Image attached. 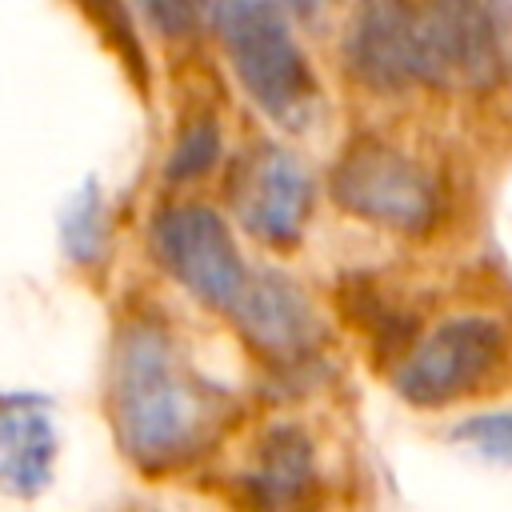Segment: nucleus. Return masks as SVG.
I'll return each mask as SVG.
<instances>
[{
  "label": "nucleus",
  "instance_id": "1",
  "mask_svg": "<svg viewBox=\"0 0 512 512\" xmlns=\"http://www.w3.org/2000/svg\"><path fill=\"white\" fill-rule=\"evenodd\" d=\"M112 428L144 472H172L192 464L224 432L228 392L204 380L156 320H128L112 348L108 372Z\"/></svg>",
  "mask_w": 512,
  "mask_h": 512
},
{
  "label": "nucleus",
  "instance_id": "2",
  "mask_svg": "<svg viewBox=\"0 0 512 512\" xmlns=\"http://www.w3.org/2000/svg\"><path fill=\"white\" fill-rule=\"evenodd\" d=\"M208 24L248 100L280 128L300 132L320 108V84L288 28V12L272 0H208Z\"/></svg>",
  "mask_w": 512,
  "mask_h": 512
},
{
  "label": "nucleus",
  "instance_id": "3",
  "mask_svg": "<svg viewBox=\"0 0 512 512\" xmlns=\"http://www.w3.org/2000/svg\"><path fill=\"white\" fill-rule=\"evenodd\" d=\"M420 88L492 92L512 76V0H412Z\"/></svg>",
  "mask_w": 512,
  "mask_h": 512
},
{
  "label": "nucleus",
  "instance_id": "4",
  "mask_svg": "<svg viewBox=\"0 0 512 512\" xmlns=\"http://www.w3.org/2000/svg\"><path fill=\"white\" fill-rule=\"evenodd\" d=\"M328 196L356 220L392 228V232H424L436 220V180L396 144L384 140H352L328 176Z\"/></svg>",
  "mask_w": 512,
  "mask_h": 512
},
{
  "label": "nucleus",
  "instance_id": "5",
  "mask_svg": "<svg viewBox=\"0 0 512 512\" xmlns=\"http://www.w3.org/2000/svg\"><path fill=\"white\" fill-rule=\"evenodd\" d=\"M148 240H152L160 268L184 292H192L200 304L216 312L236 308L252 268L240 260V248L216 208L192 204V200L164 204L152 216Z\"/></svg>",
  "mask_w": 512,
  "mask_h": 512
},
{
  "label": "nucleus",
  "instance_id": "6",
  "mask_svg": "<svg viewBox=\"0 0 512 512\" xmlns=\"http://www.w3.org/2000/svg\"><path fill=\"white\" fill-rule=\"evenodd\" d=\"M504 352V328L492 316H448L420 336L400 368L396 392L416 408H440L472 392Z\"/></svg>",
  "mask_w": 512,
  "mask_h": 512
},
{
  "label": "nucleus",
  "instance_id": "7",
  "mask_svg": "<svg viewBox=\"0 0 512 512\" xmlns=\"http://www.w3.org/2000/svg\"><path fill=\"white\" fill-rule=\"evenodd\" d=\"M316 188L308 168L300 164L296 152L280 144H260L252 148L232 176V208L256 240L272 248H292L308 224Z\"/></svg>",
  "mask_w": 512,
  "mask_h": 512
},
{
  "label": "nucleus",
  "instance_id": "8",
  "mask_svg": "<svg viewBox=\"0 0 512 512\" xmlns=\"http://www.w3.org/2000/svg\"><path fill=\"white\" fill-rule=\"evenodd\" d=\"M228 316L236 320L244 340L260 356L276 360L280 368L308 364L324 336L320 316H316L312 300L304 296V288L276 268H252L248 284Z\"/></svg>",
  "mask_w": 512,
  "mask_h": 512
},
{
  "label": "nucleus",
  "instance_id": "9",
  "mask_svg": "<svg viewBox=\"0 0 512 512\" xmlns=\"http://www.w3.org/2000/svg\"><path fill=\"white\" fill-rule=\"evenodd\" d=\"M344 64L364 88L384 96L420 88L412 0H360L344 28Z\"/></svg>",
  "mask_w": 512,
  "mask_h": 512
},
{
  "label": "nucleus",
  "instance_id": "10",
  "mask_svg": "<svg viewBox=\"0 0 512 512\" xmlns=\"http://www.w3.org/2000/svg\"><path fill=\"white\" fill-rule=\"evenodd\" d=\"M252 512H304L312 508L320 472L316 444L300 424H272L252 456V468L240 476Z\"/></svg>",
  "mask_w": 512,
  "mask_h": 512
},
{
  "label": "nucleus",
  "instance_id": "11",
  "mask_svg": "<svg viewBox=\"0 0 512 512\" xmlns=\"http://www.w3.org/2000/svg\"><path fill=\"white\" fill-rule=\"evenodd\" d=\"M60 436L36 396L0 400V492L12 500H36L56 472Z\"/></svg>",
  "mask_w": 512,
  "mask_h": 512
},
{
  "label": "nucleus",
  "instance_id": "12",
  "mask_svg": "<svg viewBox=\"0 0 512 512\" xmlns=\"http://www.w3.org/2000/svg\"><path fill=\"white\" fill-rule=\"evenodd\" d=\"M60 248L72 264L96 268L112 252V216L96 180H84L60 208Z\"/></svg>",
  "mask_w": 512,
  "mask_h": 512
},
{
  "label": "nucleus",
  "instance_id": "13",
  "mask_svg": "<svg viewBox=\"0 0 512 512\" xmlns=\"http://www.w3.org/2000/svg\"><path fill=\"white\" fill-rule=\"evenodd\" d=\"M220 144H224L220 140V124L212 116H192L180 128V136H176V144H172V152L164 160V176L172 184H192V180L208 176L220 164Z\"/></svg>",
  "mask_w": 512,
  "mask_h": 512
},
{
  "label": "nucleus",
  "instance_id": "14",
  "mask_svg": "<svg viewBox=\"0 0 512 512\" xmlns=\"http://www.w3.org/2000/svg\"><path fill=\"white\" fill-rule=\"evenodd\" d=\"M460 448H468L472 456L512 468V408H492V412H476L464 416L460 424H452L448 432Z\"/></svg>",
  "mask_w": 512,
  "mask_h": 512
},
{
  "label": "nucleus",
  "instance_id": "15",
  "mask_svg": "<svg viewBox=\"0 0 512 512\" xmlns=\"http://www.w3.org/2000/svg\"><path fill=\"white\" fill-rule=\"evenodd\" d=\"M140 12L160 36H188L208 20V0H140Z\"/></svg>",
  "mask_w": 512,
  "mask_h": 512
},
{
  "label": "nucleus",
  "instance_id": "16",
  "mask_svg": "<svg viewBox=\"0 0 512 512\" xmlns=\"http://www.w3.org/2000/svg\"><path fill=\"white\" fill-rule=\"evenodd\" d=\"M276 8H284L288 16H296V20H312L316 12H320V4L324 0H272Z\"/></svg>",
  "mask_w": 512,
  "mask_h": 512
}]
</instances>
